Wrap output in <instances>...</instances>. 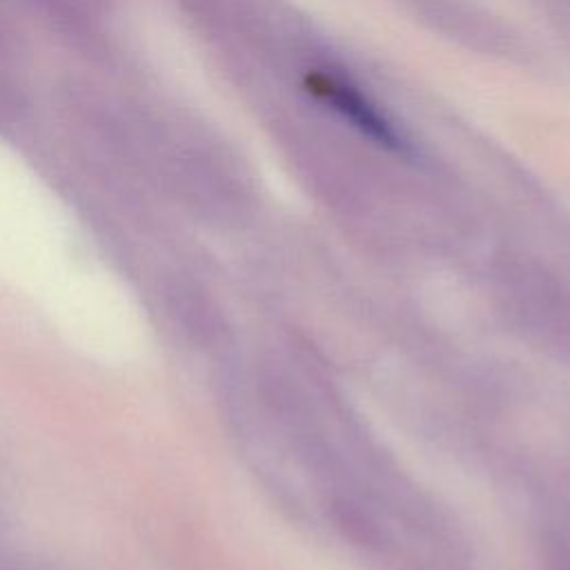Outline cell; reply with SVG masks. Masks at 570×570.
Wrapping results in <instances>:
<instances>
[{
    "label": "cell",
    "instance_id": "3",
    "mask_svg": "<svg viewBox=\"0 0 570 570\" xmlns=\"http://www.w3.org/2000/svg\"><path fill=\"white\" fill-rule=\"evenodd\" d=\"M332 521L343 532L345 539H350L354 546L372 548L381 543V530L376 521L354 501L347 499H334L332 501Z\"/></svg>",
    "mask_w": 570,
    "mask_h": 570
},
{
    "label": "cell",
    "instance_id": "4",
    "mask_svg": "<svg viewBox=\"0 0 570 570\" xmlns=\"http://www.w3.org/2000/svg\"><path fill=\"white\" fill-rule=\"evenodd\" d=\"M554 570H570V561H563V563H559Z\"/></svg>",
    "mask_w": 570,
    "mask_h": 570
},
{
    "label": "cell",
    "instance_id": "2",
    "mask_svg": "<svg viewBox=\"0 0 570 570\" xmlns=\"http://www.w3.org/2000/svg\"><path fill=\"white\" fill-rule=\"evenodd\" d=\"M305 89L321 102L330 105L343 120H347L372 142L394 151H403L407 147L396 125L350 80L336 73L312 71L305 78Z\"/></svg>",
    "mask_w": 570,
    "mask_h": 570
},
{
    "label": "cell",
    "instance_id": "1",
    "mask_svg": "<svg viewBox=\"0 0 570 570\" xmlns=\"http://www.w3.org/2000/svg\"><path fill=\"white\" fill-rule=\"evenodd\" d=\"M497 289L521 327L546 341H570V294L552 276L528 265H508Z\"/></svg>",
    "mask_w": 570,
    "mask_h": 570
}]
</instances>
